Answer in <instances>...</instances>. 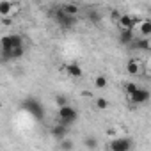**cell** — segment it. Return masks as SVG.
<instances>
[{
  "label": "cell",
  "instance_id": "6da1fadb",
  "mask_svg": "<svg viewBox=\"0 0 151 151\" xmlns=\"http://www.w3.org/2000/svg\"><path fill=\"white\" fill-rule=\"evenodd\" d=\"M57 116H59V119H60V124H64V126L73 124L75 121H77V117H78L77 109H73L71 105L60 107V109H59V112H57Z\"/></svg>",
  "mask_w": 151,
  "mask_h": 151
},
{
  "label": "cell",
  "instance_id": "7a4b0ae2",
  "mask_svg": "<svg viewBox=\"0 0 151 151\" xmlns=\"http://www.w3.org/2000/svg\"><path fill=\"white\" fill-rule=\"evenodd\" d=\"M53 18H55V22H57L62 29H69V27H73L75 23H77V16L66 14L60 7H57V9L53 11Z\"/></svg>",
  "mask_w": 151,
  "mask_h": 151
},
{
  "label": "cell",
  "instance_id": "3957f363",
  "mask_svg": "<svg viewBox=\"0 0 151 151\" xmlns=\"http://www.w3.org/2000/svg\"><path fill=\"white\" fill-rule=\"evenodd\" d=\"M22 107H23L30 116H34L36 119H41V117H43V107H41V103H39L37 100H34V98H27V100H23Z\"/></svg>",
  "mask_w": 151,
  "mask_h": 151
},
{
  "label": "cell",
  "instance_id": "277c9868",
  "mask_svg": "<svg viewBox=\"0 0 151 151\" xmlns=\"http://www.w3.org/2000/svg\"><path fill=\"white\" fill-rule=\"evenodd\" d=\"M130 149H132V139L121 137L110 142V151H130Z\"/></svg>",
  "mask_w": 151,
  "mask_h": 151
},
{
  "label": "cell",
  "instance_id": "5b68a950",
  "mask_svg": "<svg viewBox=\"0 0 151 151\" xmlns=\"http://www.w3.org/2000/svg\"><path fill=\"white\" fill-rule=\"evenodd\" d=\"M149 96H151V94H149L147 89H140V87H139V89L130 96V100H132V103H135V105H142V103H146V101L149 100Z\"/></svg>",
  "mask_w": 151,
  "mask_h": 151
},
{
  "label": "cell",
  "instance_id": "8992f818",
  "mask_svg": "<svg viewBox=\"0 0 151 151\" xmlns=\"http://www.w3.org/2000/svg\"><path fill=\"white\" fill-rule=\"evenodd\" d=\"M119 27H121V30H133L135 22H133V18H132L130 14H121V18H119Z\"/></svg>",
  "mask_w": 151,
  "mask_h": 151
},
{
  "label": "cell",
  "instance_id": "52a82bcc",
  "mask_svg": "<svg viewBox=\"0 0 151 151\" xmlns=\"http://www.w3.org/2000/svg\"><path fill=\"white\" fill-rule=\"evenodd\" d=\"M66 133H68V128L64 124H55L52 128V137H55L57 140H64L66 139Z\"/></svg>",
  "mask_w": 151,
  "mask_h": 151
},
{
  "label": "cell",
  "instance_id": "ba28073f",
  "mask_svg": "<svg viewBox=\"0 0 151 151\" xmlns=\"http://www.w3.org/2000/svg\"><path fill=\"white\" fill-rule=\"evenodd\" d=\"M25 53V48L22 46V48H13L11 52H7V53H2V57H4V60H9V59H20L22 55Z\"/></svg>",
  "mask_w": 151,
  "mask_h": 151
},
{
  "label": "cell",
  "instance_id": "9c48e42d",
  "mask_svg": "<svg viewBox=\"0 0 151 151\" xmlns=\"http://www.w3.org/2000/svg\"><path fill=\"white\" fill-rule=\"evenodd\" d=\"M60 9H62L66 14H69V16H77V14L80 13V7H78L77 4H64V6H60Z\"/></svg>",
  "mask_w": 151,
  "mask_h": 151
},
{
  "label": "cell",
  "instance_id": "30bf717a",
  "mask_svg": "<svg viewBox=\"0 0 151 151\" xmlns=\"http://www.w3.org/2000/svg\"><path fill=\"white\" fill-rule=\"evenodd\" d=\"M119 41L123 43V45H130V43H133L135 39H133V32L132 30H121V34H119Z\"/></svg>",
  "mask_w": 151,
  "mask_h": 151
},
{
  "label": "cell",
  "instance_id": "8fae6325",
  "mask_svg": "<svg viewBox=\"0 0 151 151\" xmlns=\"http://www.w3.org/2000/svg\"><path fill=\"white\" fill-rule=\"evenodd\" d=\"M66 69H68V73L71 75V77H77V78H78V77H82V68H80L78 64H75V62H71Z\"/></svg>",
  "mask_w": 151,
  "mask_h": 151
},
{
  "label": "cell",
  "instance_id": "7c38bea8",
  "mask_svg": "<svg viewBox=\"0 0 151 151\" xmlns=\"http://www.w3.org/2000/svg\"><path fill=\"white\" fill-rule=\"evenodd\" d=\"M9 41H11V46L13 48H22L23 46V37L20 34H11L9 36Z\"/></svg>",
  "mask_w": 151,
  "mask_h": 151
},
{
  "label": "cell",
  "instance_id": "4fadbf2b",
  "mask_svg": "<svg viewBox=\"0 0 151 151\" xmlns=\"http://www.w3.org/2000/svg\"><path fill=\"white\" fill-rule=\"evenodd\" d=\"M139 30H140V34H142V36H151V22H149V20L140 22Z\"/></svg>",
  "mask_w": 151,
  "mask_h": 151
},
{
  "label": "cell",
  "instance_id": "5bb4252c",
  "mask_svg": "<svg viewBox=\"0 0 151 151\" xmlns=\"http://www.w3.org/2000/svg\"><path fill=\"white\" fill-rule=\"evenodd\" d=\"M133 46L139 50H149L151 43H149V39H137V41H133Z\"/></svg>",
  "mask_w": 151,
  "mask_h": 151
},
{
  "label": "cell",
  "instance_id": "9a60e30c",
  "mask_svg": "<svg viewBox=\"0 0 151 151\" xmlns=\"http://www.w3.org/2000/svg\"><path fill=\"white\" fill-rule=\"evenodd\" d=\"M11 11H13V4H11V2H6V0H2V2H0V14L6 16V14H9Z\"/></svg>",
  "mask_w": 151,
  "mask_h": 151
},
{
  "label": "cell",
  "instance_id": "2e32d148",
  "mask_svg": "<svg viewBox=\"0 0 151 151\" xmlns=\"http://www.w3.org/2000/svg\"><path fill=\"white\" fill-rule=\"evenodd\" d=\"M126 71H128L130 75H137V73L140 71V66H139V62H135V60H130V62L126 64Z\"/></svg>",
  "mask_w": 151,
  "mask_h": 151
},
{
  "label": "cell",
  "instance_id": "e0dca14e",
  "mask_svg": "<svg viewBox=\"0 0 151 151\" xmlns=\"http://www.w3.org/2000/svg\"><path fill=\"white\" fill-rule=\"evenodd\" d=\"M59 147H60L62 151H73L75 144H73V140H69V139H64V140H60V142H59Z\"/></svg>",
  "mask_w": 151,
  "mask_h": 151
},
{
  "label": "cell",
  "instance_id": "ac0fdd59",
  "mask_svg": "<svg viewBox=\"0 0 151 151\" xmlns=\"http://www.w3.org/2000/svg\"><path fill=\"white\" fill-rule=\"evenodd\" d=\"M137 89H139V86H137L135 82H128V84H124V91H126V94H128V96H132Z\"/></svg>",
  "mask_w": 151,
  "mask_h": 151
},
{
  "label": "cell",
  "instance_id": "d6986e66",
  "mask_svg": "<svg viewBox=\"0 0 151 151\" xmlns=\"http://www.w3.org/2000/svg\"><path fill=\"white\" fill-rule=\"evenodd\" d=\"M84 144L87 146V147H91V149H96V146H98V140H96V137H86L84 139Z\"/></svg>",
  "mask_w": 151,
  "mask_h": 151
},
{
  "label": "cell",
  "instance_id": "ffe728a7",
  "mask_svg": "<svg viewBox=\"0 0 151 151\" xmlns=\"http://www.w3.org/2000/svg\"><path fill=\"white\" fill-rule=\"evenodd\" d=\"M94 84H96V87H100V89H103V87H107V78L105 77H96V80H94Z\"/></svg>",
  "mask_w": 151,
  "mask_h": 151
},
{
  "label": "cell",
  "instance_id": "44dd1931",
  "mask_svg": "<svg viewBox=\"0 0 151 151\" xmlns=\"http://www.w3.org/2000/svg\"><path fill=\"white\" fill-rule=\"evenodd\" d=\"M96 107H98L100 110H105V109L109 107V101H107L105 98H98V100H96Z\"/></svg>",
  "mask_w": 151,
  "mask_h": 151
},
{
  "label": "cell",
  "instance_id": "7402d4cb",
  "mask_svg": "<svg viewBox=\"0 0 151 151\" xmlns=\"http://www.w3.org/2000/svg\"><path fill=\"white\" fill-rule=\"evenodd\" d=\"M55 103L59 105V109H60V107H66V96H62V94L55 96Z\"/></svg>",
  "mask_w": 151,
  "mask_h": 151
}]
</instances>
